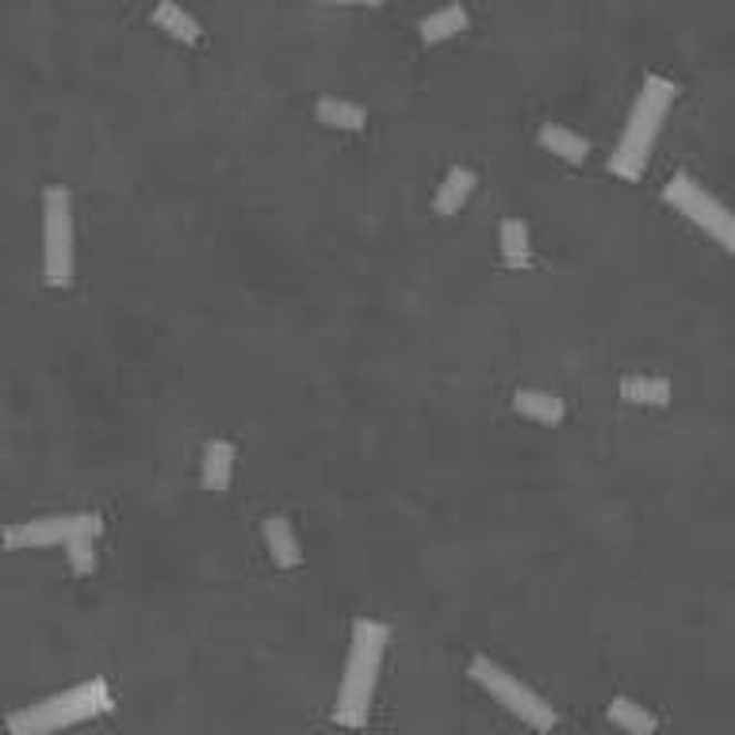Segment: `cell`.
<instances>
[{
  "label": "cell",
  "mask_w": 735,
  "mask_h": 735,
  "mask_svg": "<svg viewBox=\"0 0 735 735\" xmlns=\"http://www.w3.org/2000/svg\"><path fill=\"white\" fill-rule=\"evenodd\" d=\"M387 643H391V629L383 621H375V617H356L353 621L345 674H341L338 705H333V724H338V728H345V732L368 728Z\"/></svg>",
  "instance_id": "6da1fadb"
},
{
  "label": "cell",
  "mask_w": 735,
  "mask_h": 735,
  "mask_svg": "<svg viewBox=\"0 0 735 735\" xmlns=\"http://www.w3.org/2000/svg\"><path fill=\"white\" fill-rule=\"evenodd\" d=\"M107 713H115L112 686H107V679H89L62 693H50V697L35 701V705L15 708L8 716V735H54Z\"/></svg>",
  "instance_id": "7a4b0ae2"
},
{
  "label": "cell",
  "mask_w": 735,
  "mask_h": 735,
  "mask_svg": "<svg viewBox=\"0 0 735 735\" xmlns=\"http://www.w3.org/2000/svg\"><path fill=\"white\" fill-rule=\"evenodd\" d=\"M674 96H679V85L666 77H643L640 96L629 112V123H624V135L617 142L613 157H609V173L621 180H640L643 169H648V157L655 149V138L663 131L666 112L674 107Z\"/></svg>",
  "instance_id": "3957f363"
},
{
  "label": "cell",
  "mask_w": 735,
  "mask_h": 735,
  "mask_svg": "<svg viewBox=\"0 0 735 735\" xmlns=\"http://www.w3.org/2000/svg\"><path fill=\"white\" fill-rule=\"evenodd\" d=\"M467 679L483 693H490V697H495L509 716H517L525 728H532V732L556 728V708H551L532 686H525L517 674H509L503 663H495V659L475 655L472 663H467Z\"/></svg>",
  "instance_id": "277c9868"
},
{
  "label": "cell",
  "mask_w": 735,
  "mask_h": 735,
  "mask_svg": "<svg viewBox=\"0 0 735 735\" xmlns=\"http://www.w3.org/2000/svg\"><path fill=\"white\" fill-rule=\"evenodd\" d=\"M43 280L46 288L73 283V196L65 184L43 191Z\"/></svg>",
  "instance_id": "5b68a950"
},
{
  "label": "cell",
  "mask_w": 735,
  "mask_h": 735,
  "mask_svg": "<svg viewBox=\"0 0 735 735\" xmlns=\"http://www.w3.org/2000/svg\"><path fill=\"white\" fill-rule=\"evenodd\" d=\"M663 204H671L679 215H686L693 227L705 230L721 249H728V253L735 249V219H732V211L713 196V191L701 188V184L693 180L690 173H674V177L663 184Z\"/></svg>",
  "instance_id": "8992f818"
},
{
  "label": "cell",
  "mask_w": 735,
  "mask_h": 735,
  "mask_svg": "<svg viewBox=\"0 0 735 735\" xmlns=\"http://www.w3.org/2000/svg\"><path fill=\"white\" fill-rule=\"evenodd\" d=\"M100 532H104V517L92 514V509H81V514H50V517H35V521L8 525V529L0 532V540L12 551H28V548L70 545V540H77V537L96 540Z\"/></svg>",
  "instance_id": "52a82bcc"
},
{
  "label": "cell",
  "mask_w": 735,
  "mask_h": 735,
  "mask_svg": "<svg viewBox=\"0 0 735 735\" xmlns=\"http://www.w3.org/2000/svg\"><path fill=\"white\" fill-rule=\"evenodd\" d=\"M234 459H238V448H234L230 441H222V437L207 441L204 453H199V479H204V490L227 495L234 483Z\"/></svg>",
  "instance_id": "ba28073f"
},
{
  "label": "cell",
  "mask_w": 735,
  "mask_h": 735,
  "mask_svg": "<svg viewBox=\"0 0 735 735\" xmlns=\"http://www.w3.org/2000/svg\"><path fill=\"white\" fill-rule=\"evenodd\" d=\"M261 532H265V548H269L276 571H296V567H303V548H299V537L288 517H280V514L265 517Z\"/></svg>",
  "instance_id": "9c48e42d"
},
{
  "label": "cell",
  "mask_w": 735,
  "mask_h": 735,
  "mask_svg": "<svg viewBox=\"0 0 735 735\" xmlns=\"http://www.w3.org/2000/svg\"><path fill=\"white\" fill-rule=\"evenodd\" d=\"M475 184V169H467V165H453V169L445 173V180L437 184V196H433V211L441 215V219H453V215L464 211V204L472 199Z\"/></svg>",
  "instance_id": "30bf717a"
},
{
  "label": "cell",
  "mask_w": 735,
  "mask_h": 735,
  "mask_svg": "<svg viewBox=\"0 0 735 735\" xmlns=\"http://www.w3.org/2000/svg\"><path fill=\"white\" fill-rule=\"evenodd\" d=\"M514 411L521 417H532V422L540 425H559L567 417V406L559 395H551V391H540V387H521L514 395Z\"/></svg>",
  "instance_id": "8fae6325"
},
{
  "label": "cell",
  "mask_w": 735,
  "mask_h": 735,
  "mask_svg": "<svg viewBox=\"0 0 735 735\" xmlns=\"http://www.w3.org/2000/svg\"><path fill=\"white\" fill-rule=\"evenodd\" d=\"M464 28H467V8L464 4H445V8H437V12H429L422 23H417V35H422L425 46H437V43L456 39Z\"/></svg>",
  "instance_id": "7c38bea8"
},
{
  "label": "cell",
  "mask_w": 735,
  "mask_h": 735,
  "mask_svg": "<svg viewBox=\"0 0 735 735\" xmlns=\"http://www.w3.org/2000/svg\"><path fill=\"white\" fill-rule=\"evenodd\" d=\"M314 115H319L322 127H330V131H349V135H356V131L368 127L364 107L353 104V100H341V96H322L319 104H314Z\"/></svg>",
  "instance_id": "4fadbf2b"
},
{
  "label": "cell",
  "mask_w": 735,
  "mask_h": 735,
  "mask_svg": "<svg viewBox=\"0 0 735 735\" xmlns=\"http://www.w3.org/2000/svg\"><path fill=\"white\" fill-rule=\"evenodd\" d=\"M154 23L165 31L169 39H177L184 46H196L199 39H204V28H199L196 15H188L177 0H162V4L154 8Z\"/></svg>",
  "instance_id": "5bb4252c"
},
{
  "label": "cell",
  "mask_w": 735,
  "mask_h": 735,
  "mask_svg": "<svg viewBox=\"0 0 735 735\" xmlns=\"http://www.w3.org/2000/svg\"><path fill=\"white\" fill-rule=\"evenodd\" d=\"M537 142L548 149V154H556L559 162H567V165H582L590 157V142L582 135H574V131L559 127V123H545Z\"/></svg>",
  "instance_id": "9a60e30c"
},
{
  "label": "cell",
  "mask_w": 735,
  "mask_h": 735,
  "mask_svg": "<svg viewBox=\"0 0 735 735\" xmlns=\"http://www.w3.org/2000/svg\"><path fill=\"white\" fill-rule=\"evenodd\" d=\"M498 246H503L506 269H529L532 265V241H529V222L525 219H503V227H498Z\"/></svg>",
  "instance_id": "2e32d148"
},
{
  "label": "cell",
  "mask_w": 735,
  "mask_h": 735,
  "mask_svg": "<svg viewBox=\"0 0 735 735\" xmlns=\"http://www.w3.org/2000/svg\"><path fill=\"white\" fill-rule=\"evenodd\" d=\"M671 383L659 375H624L621 380V398L629 406H671Z\"/></svg>",
  "instance_id": "e0dca14e"
},
{
  "label": "cell",
  "mask_w": 735,
  "mask_h": 735,
  "mask_svg": "<svg viewBox=\"0 0 735 735\" xmlns=\"http://www.w3.org/2000/svg\"><path fill=\"white\" fill-rule=\"evenodd\" d=\"M609 721L629 735H655L659 732L655 713L643 708L640 701H632V697H613V705H609Z\"/></svg>",
  "instance_id": "ac0fdd59"
},
{
  "label": "cell",
  "mask_w": 735,
  "mask_h": 735,
  "mask_svg": "<svg viewBox=\"0 0 735 735\" xmlns=\"http://www.w3.org/2000/svg\"><path fill=\"white\" fill-rule=\"evenodd\" d=\"M62 548H65V559H70L73 574H96L100 556H96V548H92L89 537H77V540H70V545H62Z\"/></svg>",
  "instance_id": "d6986e66"
},
{
  "label": "cell",
  "mask_w": 735,
  "mask_h": 735,
  "mask_svg": "<svg viewBox=\"0 0 735 735\" xmlns=\"http://www.w3.org/2000/svg\"><path fill=\"white\" fill-rule=\"evenodd\" d=\"M314 4H345V8H380L383 0H314Z\"/></svg>",
  "instance_id": "ffe728a7"
}]
</instances>
